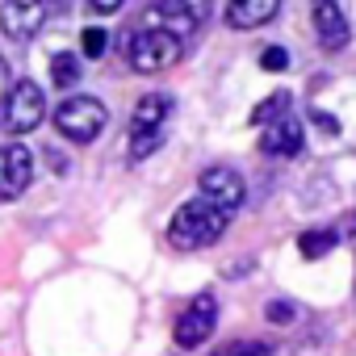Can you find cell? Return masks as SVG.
<instances>
[{
  "instance_id": "cell-1",
  "label": "cell",
  "mask_w": 356,
  "mask_h": 356,
  "mask_svg": "<svg viewBox=\"0 0 356 356\" xmlns=\"http://www.w3.org/2000/svg\"><path fill=\"white\" fill-rule=\"evenodd\" d=\"M227 214L218 206H210L206 197H189L181 210L172 214L168 222V243L176 252H202V248H214L222 235H227Z\"/></svg>"
},
{
  "instance_id": "cell-2",
  "label": "cell",
  "mask_w": 356,
  "mask_h": 356,
  "mask_svg": "<svg viewBox=\"0 0 356 356\" xmlns=\"http://www.w3.org/2000/svg\"><path fill=\"white\" fill-rule=\"evenodd\" d=\"M109 122V105L92 92H67V101H59L55 109V130L67 138V143H92Z\"/></svg>"
},
{
  "instance_id": "cell-3",
  "label": "cell",
  "mask_w": 356,
  "mask_h": 356,
  "mask_svg": "<svg viewBox=\"0 0 356 356\" xmlns=\"http://www.w3.org/2000/svg\"><path fill=\"white\" fill-rule=\"evenodd\" d=\"M185 55V42L181 38H172L163 30H143L134 26L130 38H126V63L143 76H155V72H168L172 63H181Z\"/></svg>"
},
{
  "instance_id": "cell-4",
  "label": "cell",
  "mask_w": 356,
  "mask_h": 356,
  "mask_svg": "<svg viewBox=\"0 0 356 356\" xmlns=\"http://www.w3.org/2000/svg\"><path fill=\"white\" fill-rule=\"evenodd\" d=\"M206 22H210V5H202V0H159L143 13V30H163L181 42L193 38Z\"/></svg>"
},
{
  "instance_id": "cell-5",
  "label": "cell",
  "mask_w": 356,
  "mask_h": 356,
  "mask_svg": "<svg viewBox=\"0 0 356 356\" xmlns=\"http://www.w3.org/2000/svg\"><path fill=\"white\" fill-rule=\"evenodd\" d=\"M214 327H218V298H214V293H197L181 314H176L172 339H176V348L193 352V348H202V343L214 335Z\"/></svg>"
},
{
  "instance_id": "cell-6",
  "label": "cell",
  "mask_w": 356,
  "mask_h": 356,
  "mask_svg": "<svg viewBox=\"0 0 356 356\" xmlns=\"http://www.w3.org/2000/svg\"><path fill=\"white\" fill-rule=\"evenodd\" d=\"M47 122V92L38 88V80H17L13 92H9V105H5V126L9 134H30Z\"/></svg>"
},
{
  "instance_id": "cell-7",
  "label": "cell",
  "mask_w": 356,
  "mask_h": 356,
  "mask_svg": "<svg viewBox=\"0 0 356 356\" xmlns=\"http://www.w3.org/2000/svg\"><path fill=\"white\" fill-rule=\"evenodd\" d=\"M197 189H202V197L210 202V206H218L227 218L231 214H239L243 210V202H248V185H243V176L235 172V168H206L202 176H197Z\"/></svg>"
},
{
  "instance_id": "cell-8",
  "label": "cell",
  "mask_w": 356,
  "mask_h": 356,
  "mask_svg": "<svg viewBox=\"0 0 356 356\" xmlns=\"http://www.w3.org/2000/svg\"><path fill=\"white\" fill-rule=\"evenodd\" d=\"M34 181V155L22 143L0 147V202H17Z\"/></svg>"
},
{
  "instance_id": "cell-9",
  "label": "cell",
  "mask_w": 356,
  "mask_h": 356,
  "mask_svg": "<svg viewBox=\"0 0 356 356\" xmlns=\"http://www.w3.org/2000/svg\"><path fill=\"white\" fill-rule=\"evenodd\" d=\"M310 17H314L318 47H323L327 55H339V51L352 42V26H348V17H343V9L335 5V0H318V5L310 9Z\"/></svg>"
},
{
  "instance_id": "cell-10",
  "label": "cell",
  "mask_w": 356,
  "mask_h": 356,
  "mask_svg": "<svg viewBox=\"0 0 356 356\" xmlns=\"http://www.w3.org/2000/svg\"><path fill=\"white\" fill-rule=\"evenodd\" d=\"M172 113H176V97H172V92H147V97H138V105H134V113H130V138H138V134H159Z\"/></svg>"
},
{
  "instance_id": "cell-11",
  "label": "cell",
  "mask_w": 356,
  "mask_h": 356,
  "mask_svg": "<svg viewBox=\"0 0 356 356\" xmlns=\"http://www.w3.org/2000/svg\"><path fill=\"white\" fill-rule=\"evenodd\" d=\"M47 5H34V0H13V5H0V30H5L13 42H26L42 30L47 22Z\"/></svg>"
},
{
  "instance_id": "cell-12",
  "label": "cell",
  "mask_w": 356,
  "mask_h": 356,
  "mask_svg": "<svg viewBox=\"0 0 356 356\" xmlns=\"http://www.w3.org/2000/svg\"><path fill=\"white\" fill-rule=\"evenodd\" d=\"M306 147V126L298 122V118H277L268 130H264V138H260V151L264 155H277V159H289V155H298Z\"/></svg>"
},
{
  "instance_id": "cell-13",
  "label": "cell",
  "mask_w": 356,
  "mask_h": 356,
  "mask_svg": "<svg viewBox=\"0 0 356 356\" xmlns=\"http://www.w3.org/2000/svg\"><path fill=\"white\" fill-rule=\"evenodd\" d=\"M281 13V5L277 0H235V5H227V26L231 30H256V26H264V22H273Z\"/></svg>"
},
{
  "instance_id": "cell-14",
  "label": "cell",
  "mask_w": 356,
  "mask_h": 356,
  "mask_svg": "<svg viewBox=\"0 0 356 356\" xmlns=\"http://www.w3.org/2000/svg\"><path fill=\"white\" fill-rule=\"evenodd\" d=\"M335 243H339V231H335V227H314V231H306V235L298 239V252H302L306 260H323Z\"/></svg>"
},
{
  "instance_id": "cell-15",
  "label": "cell",
  "mask_w": 356,
  "mask_h": 356,
  "mask_svg": "<svg viewBox=\"0 0 356 356\" xmlns=\"http://www.w3.org/2000/svg\"><path fill=\"white\" fill-rule=\"evenodd\" d=\"M80 76H84V67H80V55H67V51H59V55L51 59V80H55L63 92H72V88L80 84Z\"/></svg>"
},
{
  "instance_id": "cell-16",
  "label": "cell",
  "mask_w": 356,
  "mask_h": 356,
  "mask_svg": "<svg viewBox=\"0 0 356 356\" xmlns=\"http://www.w3.org/2000/svg\"><path fill=\"white\" fill-rule=\"evenodd\" d=\"M289 101H293L289 92H273L264 105H256V109H252V122H256V126H264V122H277V118H285Z\"/></svg>"
},
{
  "instance_id": "cell-17",
  "label": "cell",
  "mask_w": 356,
  "mask_h": 356,
  "mask_svg": "<svg viewBox=\"0 0 356 356\" xmlns=\"http://www.w3.org/2000/svg\"><path fill=\"white\" fill-rule=\"evenodd\" d=\"M210 356H273V343H260V339H235V343L214 348Z\"/></svg>"
},
{
  "instance_id": "cell-18",
  "label": "cell",
  "mask_w": 356,
  "mask_h": 356,
  "mask_svg": "<svg viewBox=\"0 0 356 356\" xmlns=\"http://www.w3.org/2000/svg\"><path fill=\"white\" fill-rule=\"evenodd\" d=\"M80 51H84L88 59H105V51H109V30L88 26V30L80 34Z\"/></svg>"
},
{
  "instance_id": "cell-19",
  "label": "cell",
  "mask_w": 356,
  "mask_h": 356,
  "mask_svg": "<svg viewBox=\"0 0 356 356\" xmlns=\"http://www.w3.org/2000/svg\"><path fill=\"white\" fill-rule=\"evenodd\" d=\"M163 147V130L159 134H138V138H130V147H126V159L130 163H138V159H147L151 151H159Z\"/></svg>"
},
{
  "instance_id": "cell-20",
  "label": "cell",
  "mask_w": 356,
  "mask_h": 356,
  "mask_svg": "<svg viewBox=\"0 0 356 356\" xmlns=\"http://www.w3.org/2000/svg\"><path fill=\"white\" fill-rule=\"evenodd\" d=\"M260 67L264 72H285L289 67V51L285 47H264L260 51Z\"/></svg>"
},
{
  "instance_id": "cell-21",
  "label": "cell",
  "mask_w": 356,
  "mask_h": 356,
  "mask_svg": "<svg viewBox=\"0 0 356 356\" xmlns=\"http://www.w3.org/2000/svg\"><path fill=\"white\" fill-rule=\"evenodd\" d=\"M13 67L5 63V55H0V118H5V105H9V92H13Z\"/></svg>"
},
{
  "instance_id": "cell-22",
  "label": "cell",
  "mask_w": 356,
  "mask_h": 356,
  "mask_svg": "<svg viewBox=\"0 0 356 356\" xmlns=\"http://www.w3.org/2000/svg\"><path fill=\"white\" fill-rule=\"evenodd\" d=\"M293 314H298L293 302H268V306H264V318H268V323H293Z\"/></svg>"
},
{
  "instance_id": "cell-23",
  "label": "cell",
  "mask_w": 356,
  "mask_h": 356,
  "mask_svg": "<svg viewBox=\"0 0 356 356\" xmlns=\"http://www.w3.org/2000/svg\"><path fill=\"white\" fill-rule=\"evenodd\" d=\"M306 118H310V122H314V126H318V130H327V134H339V122H335V118H327V113H323V109H310V113H306Z\"/></svg>"
},
{
  "instance_id": "cell-24",
  "label": "cell",
  "mask_w": 356,
  "mask_h": 356,
  "mask_svg": "<svg viewBox=\"0 0 356 356\" xmlns=\"http://www.w3.org/2000/svg\"><path fill=\"white\" fill-rule=\"evenodd\" d=\"M88 9H92V13H101V17H109V13H118V9H122V0H88Z\"/></svg>"
}]
</instances>
